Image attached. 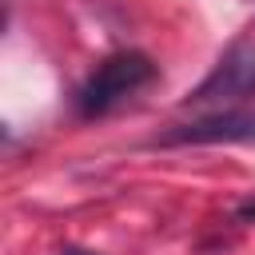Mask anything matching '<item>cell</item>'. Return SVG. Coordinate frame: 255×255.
<instances>
[{"mask_svg": "<svg viewBox=\"0 0 255 255\" xmlns=\"http://www.w3.org/2000/svg\"><path fill=\"white\" fill-rule=\"evenodd\" d=\"M243 96H255V48L251 44H235L187 100L207 104V100H243Z\"/></svg>", "mask_w": 255, "mask_h": 255, "instance_id": "2", "label": "cell"}, {"mask_svg": "<svg viewBox=\"0 0 255 255\" xmlns=\"http://www.w3.org/2000/svg\"><path fill=\"white\" fill-rule=\"evenodd\" d=\"M60 255H96V251H88V247H76V243H68V247H60Z\"/></svg>", "mask_w": 255, "mask_h": 255, "instance_id": "4", "label": "cell"}, {"mask_svg": "<svg viewBox=\"0 0 255 255\" xmlns=\"http://www.w3.org/2000/svg\"><path fill=\"white\" fill-rule=\"evenodd\" d=\"M155 76H159V68L151 64V56H143V52H116V56L100 60L92 68V76L80 84L76 108H80V116H108L112 108H120L124 100L143 92Z\"/></svg>", "mask_w": 255, "mask_h": 255, "instance_id": "1", "label": "cell"}, {"mask_svg": "<svg viewBox=\"0 0 255 255\" xmlns=\"http://www.w3.org/2000/svg\"><path fill=\"white\" fill-rule=\"evenodd\" d=\"M163 143H247L255 147V112H215L191 124H179Z\"/></svg>", "mask_w": 255, "mask_h": 255, "instance_id": "3", "label": "cell"}]
</instances>
